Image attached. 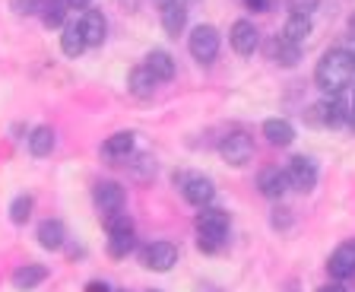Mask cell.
Wrapping results in <instances>:
<instances>
[{
  "label": "cell",
  "instance_id": "e0dca14e",
  "mask_svg": "<svg viewBox=\"0 0 355 292\" xmlns=\"http://www.w3.org/2000/svg\"><path fill=\"white\" fill-rule=\"evenodd\" d=\"M44 280H48V267H42V264H26V267H19L13 273L16 289H35V286H42Z\"/></svg>",
  "mask_w": 355,
  "mask_h": 292
},
{
  "label": "cell",
  "instance_id": "9c48e42d",
  "mask_svg": "<svg viewBox=\"0 0 355 292\" xmlns=\"http://www.w3.org/2000/svg\"><path fill=\"white\" fill-rule=\"evenodd\" d=\"M143 264H146L149 270L165 273V270H171L178 264V248L171 245V241H155V245H149L146 251H143Z\"/></svg>",
  "mask_w": 355,
  "mask_h": 292
},
{
  "label": "cell",
  "instance_id": "5b68a950",
  "mask_svg": "<svg viewBox=\"0 0 355 292\" xmlns=\"http://www.w3.org/2000/svg\"><path fill=\"white\" fill-rule=\"evenodd\" d=\"M286 178H288V187H295V191H314V184H318V165H314V159L295 156L286 169Z\"/></svg>",
  "mask_w": 355,
  "mask_h": 292
},
{
  "label": "cell",
  "instance_id": "ba28073f",
  "mask_svg": "<svg viewBox=\"0 0 355 292\" xmlns=\"http://www.w3.org/2000/svg\"><path fill=\"white\" fill-rule=\"evenodd\" d=\"M327 270H330L333 280L355 277V241H343V245L330 255V261H327Z\"/></svg>",
  "mask_w": 355,
  "mask_h": 292
},
{
  "label": "cell",
  "instance_id": "52a82bcc",
  "mask_svg": "<svg viewBox=\"0 0 355 292\" xmlns=\"http://www.w3.org/2000/svg\"><path fill=\"white\" fill-rule=\"evenodd\" d=\"M229 42H232V48H235L238 54H254L257 51V45H260V32H257V26L251 23V19H238L235 26H232V32H229Z\"/></svg>",
  "mask_w": 355,
  "mask_h": 292
},
{
  "label": "cell",
  "instance_id": "e575fe53",
  "mask_svg": "<svg viewBox=\"0 0 355 292\" xmlns=\"http://www.w3.org/2000/svg\"><path fill=\"white\" fill-rule=\"evenodd\" d=\"M248 10H270V0H244Z\"/></svg>",
  "mask_w": 355,
  "mask_h": 292
},
{
  "label": "cell",
  "instance_id": "1f68e13d",
  "mask_svg": "<svg viewBox=\"0 0 355 292\" xmlns=\"http://www.w3.org/2000/svg\"><path fill=\"white\" fill-rule=\"evenodd\" d=\"M13 10L19 16H35L42 13V0H13Z\"/></svg>",
  "mask_w": 355,
  "mask_h": 292
},
{
  "label": "cell",
  "instance_id": "4316f807",
  "mask_svg": "<svg viewBox=\"0 0 355 292\" xmlns=\"http://www.w3.org/2000/svg\"><path fill=\"white\" fill-rule=\"evenodd\" d=\"M32 207H35V200H32L29 194H19L13 203H10V219H13L16 225H22L32 216Z\"/></svg>",
  "mask_w": 355,
  "mask_h": 292
},
{
  "label": "cell",
  "instance_id": "ab89813d",
  "mask_svg": "<svg viewBox=\"0 0 355 292\" xmlns=\"http://www.w3.org/2000/svg\"><path fill=\"white\" fill-rule=\"evenodd\" d=\"M146 292H159V289H146Z\"/></svg>",
  "mask_w": 355,
  "mask_h": 292
},
{
  "label": "cell",
  "instance_id": "f1b7e54d",
  "mask_svg": "<svg viewBox=\"0 0 355 292\" xmlns=\"http://www.w3.org/2000/svg\"><path fill=\"white\" fill-rule=\"evenodd\" d=\"M304 121L314 124V128H327V102H318V105H311L304 112Z\"/></svg>",
  "mask_w": 355,
  "mask_h": 292
},
{
  "label": "cell",
  "instance_id": "8992f818",
  "mask_svg": "<svg viewBox=\"0 0 355 292\" xmlns=\"http://www.w3.org/2000/svg\"><path fill=\"white\" fill-rule=\"evenodd\" d=\"M181 191H184V200L193 203V207H209L216 197V184L209 178H203V175H187L184 184H181Z\"/></svg>",
  "mask_w": 355,
  "mask_h": 292
},
{
  "label": "cell",
  "instance_id": "5bb4252c",
  "mask_svg": "<svg viewBox=\"0 0 355 292\" xmlns=\"http://www.w3.org/2000/svg\"><path fill=\"white\" fill-rule=\"evenodd\" d=\"M80 29H83V38H86V45H102L105 42V32H108V23H105V16L98 10H86L80 19Z\"/></svg>",
  "mask_w": 355,
  "mask_h": 292
},
{
  "label": "cell",
  "instance_id": "83f0119b",
  "mask_svg": "<svg viewBox=\"0 0 355 292\" xmlns=\"http://www.w3.org/2000/svg\"><path fill=\"white\" fill-rule=\"evenodd\" d=\"M105 229H108V235L111 232H133V223H130V216L121 210V213H108V216H105Z\"/></svg>",
  "mask_w": 355,
  "mask_h": 292
},
{
  "label": "cell",
  "instance_id": "b9f144b4",
  "mask_svg": "<svg viewBox=\"0 0 355 292\" xmlns=\"http://www.w3.org/2000/svg\"><path fill=\"white\" fill-rule=\"evenodd\" d=\"M118 292H127V289H118Z\"/></svg>",
  "mask_w": 355,
  "mask_h": 292
},
{
  "label": "cell",
  "instance_id": "d6a6232c",
  "mask_svg": "<svg viewBox=\"0 0 355 292\" xmlns=\"http://www.w3.org/2000/svg\"><path fill=\"white\" fill-rule=\"evenodd\" d=\"M288 225H292L288 210H273V229H288Z\"/></svg>",
  "mask_w": 355,
  "mask_h": 292
},
{
  "label": "cell",
  "instance_id": "f35d334b",
  "mask_svg": "<svg viewBox=\"0 0 355 292\" xmlns=\"http://www.w3.org/2000/svg\"><path fill=\"white\" fill-rule=\"evenodd\" d=\"M352 112H355V96H352Z\"/></svg>",
  "mask_w": 355,
  "mask_h": 292
},
{
  "label": "cell",
  "instance_id": "484cf974",
  "mask_svg": "<svg viewBox=\"0 0 355 292\" xmlns=\"http://www.w3.org/2000/svg\"><path fill=\"white\" fill-rule=\"evenodd\" d=\"M349 121V108L343 98L333 96L330 102H327V128H340V124H346Z\"/></svg>",
  "mask_w": 355,
  "mask_h": 292
},
{
  "label": "cell",
  "instance_id": "d6986e66",
  "mask_svg": "<svg viewBox=\"0 0 355 292\" xmlns=\"http://www.w3.org/2000/svg\"><path fill=\"white\" fill-rule=\"evenodd\" d=\"M86 48H89V45H86V38H83L80 23L64 26V35H60V51H64L67 58H80Z\"/></svg>",
  "mask_w": 355,
  "mask_h": 292
},
{
  "label": "cell",
  "instance_id": "60d3db41",
  "mask_svg": "<svg viewBox=\"0 0 355 292\" xmlns=\"http://www.w3.org/2000/svg\"><path fill=\"white\" fill-rule=\"evenodd\" d=\"M209 292H219V289H209Z\"/></svg>",
  "mask_w": 355,
  "mask_h": 292
},
{
  "label": "cell",
  "instance_id": "603a6c76",
  "mask_svg": "<svg viewBox=\"0 0 355 292\" xmlns=\"http://www.w3.org/2000/svg\"><path fill=\"white\" fill-rule=\"evenodd\" d=\"M67 19V0H44L42 3V23L48 29H60Z\"/></svg>",
  "mask_w": 355,
  "mask_h": 292
},
{
  "label": "cell",
  "instance_id": "277c9868",
  "mask_svg": "<svg viewBox=\"0 0 355 292\" xmlns=\"http://www.w3.org/2000/svg\"><path fill=\"white\" fill-rule=\"evenodd\" d=\"M219 153L229 165H248L254 156V140L244 134V130H232V134L222 137Z\"/></svg>",
  "mask_w": 355,
  "mask_h": 292
},
{
  "label": "cell",
  "instance_id": "4fadbf2b",
  "mask_svg": "<svg viewBox=\"0 0 355 292\" xmlns=\"http://www.w3.org/2000/svg\"><path fill=\"white\" fill-rule=\"evenodd\" d=\"M270 60H276L282 67H295L298 60H302V45L288 42L286 35H276L273 42H270Z\"/></svg>",
  "mask_w": 355,
  "mask_h": 292
},
{
  "label": "cell",
  "instance_id": "74e56055",
  "mask_svg": "<svg viewBox=\"0 0 355 292\" xmlns=\"http://www.w3.org/2000/svg\"><path fill=\"white\" fill-rule=\"evenodd\" d=\"M318 292H346V289H343L340 283H330V286H324V289H318Z\"/></svg>",
  "mask_w": 355,
  "mask_h": 292
},
{
  "label": "cell",
  "instance_id": "d590c367",
  "mask_svg": "<svg viewBox=\"0 0 355 292\" xmlns=\"http://www.w3.org/2000/svg\"><path fill=\"white\" fill-rule=\"evenodd\" d=\"M67 7H73V10H89V0H67Z\"/></svg>",
  "mask_w": 355,
  "mask_h": 292
},
{
  "label": "cell",
  "instance_id": "3957f363",
  "mask_svg": "<svg viewBox=\"0 0 355 292\" xmlns=\"http://www.w3.org/2000/svg\"><path fill=\"white\" fill-rule=\"evenodd\" d=\"M187 48H191L193 60H200V64H213L216 54H219V32H216L213 26H197V29L191 32Z\"/></svg>",
  "mask_w": 355,
  "mask_h": 292
},
{
  "label": "cell",
  "instance_id": "8d00e7d4",
  "mask_svg": "<svg viewBox=\"0 0 355 292\" xmlns=\"http://www.w3.org/2000/svg\"><path fill=\"white\" fill-rule=\"evenodd\" d=\"M153 3H155V7H159V10H168V7H175L178 0H153Z\"/></svg>",
  "mask_w": 355,
  "mask_h": 292
},
{
  "label": "cell",
  "instance_id": "44dd1931",
  "mask_svg": "<svg viewBox=\"0 0 355 292\" xmlns=\"http://www.w3.org/2000/svg\"><path fill=\"white\" fill-rule=\"evenodd\" d=\"M311 32H314V26H311V16H288L286 26H282V35H286L288 42H295V45L308 42Z\"/></svg>",
  "mask_w": 355,
  "mask_h": 292
},
{
  "label": "cell",
  "instance_id": "7c38bea8",
  "mask_svg": "<svg viewBox=\"0 0 355 292\" xmlns=\"http://www.w3.org/2000/svg\"><path fill=\"white\" fill-rule=\"evenodd\" d=\"M155 76H153V70L146 67V64H140V67H133L130 74H127V89H130V96H137V98H153V92H155Z\"/></svg>",
  "mask_w": 355,
  "mask_h": 292
},
{
  "label": "cell",
  "instance_id": "836d02e7",
  "mask_svg": "<svg viewBox=\"0 0 355 292\" xmlns=\"http://www.w3.org/2000/svg\"><path fill=\"white\" fill-rule=\"evenodd\" d=\"M86 292H111V286L105 280H92V283H86Z\"/></svg>",
  "mask_w": 355,
  "mask_h": 292
},
{
  "label": "cell",
  "instance_id": "7402d4cb",
  "mask_svg": "<svg viewBox=\"0 0 355 292\" xmlns=\"http://www.w3.org/2000/svg\"><path fill=\"white\" fill-rule=\"evenodd\" d=\"M26 143H29L32 156H48V153L54 150V130L42 124V128H35L29 137H26Z\"/></svg>",
  "mask_w": 355,
  "mask_h": 292
},
{
  "label": "cell",
  "instance_id": "ac0fdd59",
  "mask_svg": "<svg viewBox=\"0 0 355 292\" xmlns=\"http://www.w3.org/2000/svg\"><path fill=\"white\" fill-rule=\"evenodd\" d=\"M146 67L153 70L155 80L165 83V80H171V76H175V58H171L168 51H159V48H155V51L146 54Z\"/></svg>",
  "mask_w": 355,
  "mask_h": 292
},
{
  "label": "cell",
  "instance_id": "30bf717a",
  "mask_svg": "<svg viewBox=\"0 0 355 292\" xmlns=\"http://www.w3.org/2000/svg\"><path fill=\"white\" fill-rule=\"evenodd\" d=\"M96 207L108 216V213L124 210V187L118 181H98L96 184Z\"/></svg>",
  "mask_w": 355,
  "mask_h": 292
},
{
  "label": "cell",
  "instance_id": "2e32d148",
  "mask_svg": "<svg viewBox=\"0 0 355 292\" xmlns=\"http://www.w3.org/2000/svg\"><path fill=\"white\" fill-rule=\"evenodd\" d=\"M263 137L273 146H288V143L295 140V128L286 118H270V121H263Z\"/></svg>",
  "mask_w": 355,
  "mask_h": 292
},
{
  "label": "cell",
  "instance_id": "8fae6325",
  "mask_svg": "<svg viewBox=\"0 0 355 292\" xmlns=\"http://www.w3.org/2000/svg\"><path fill=\"white\" fill-rule=\"evenodd\" d=\"M257 187H260V194H263V197H270V200H279V197L288 191L286 169H276V165L263 169V172H260V178H257Z\"/></svg>",
  "mask_w": 355,
  "mask_h": 292
},
{
  "label": "cell",
  "instance_id": "9a60e30c",
  "mask_svg": "<svg viewBox=\"0 0 355 292\" xmlns=\"http://www.w3.org/2000/svg\"><path fill=\"white\" fill-rule=\"evenodd\" d=\"M67 241V229L60 219H44L42 225H38V245L48 248V251H58V248H64Z\"/></svg>",
  "mask_w": 355,
  "mask_h": 292
},
{
  "label": "cell",
  "instance_id": "4dcf8cb0",
  "mask_svg": "<svg viewBox=\"0 0 355 292\" xmlns=\"http://www.w3.org/2000/svg\"><path fill=\"white\" fill-rule=\"evenodd\" d=\"M133 175H137V178H149V175H155V159L153 156H137V162H133Z\"/></svg>",
  "mask_w": 355,
  "mask_h": 292
},
{
  "label": "cell",
  "instance_id": "ffe728a7",
  "mask_svg": "<svg viewBox=\"0 0 355 292\" xmlns=\"http://www.w3.org/2000/svg\"><path fill=\"white\" fill-rule=\"evenodd\" d=\"M102 153L108 159H127L133 153V134H130V130H121V134L108 137V140H105V146H102Z\"/></svg>",
  "mask_w": 355,
  "mask_h": 292
},
{
  "label": "cell",
  "instance_id": "f546056e",
  "mask_svg": "<svg viewBox=\"0 0 355 292\" xmlns=\"http://www.w3.org/2000/svg\"><path fill=\"white\" fill-rule=\"evenodd\" d=\"M318 7H320V0H288V10H292V16H311Z\"/></svg>",
  "mask_w": 355,
  "mask_h": 292
},
{
  "label": "cell",
  "instance_id": "6da1fadb",
  "mask_svg": "<svg viewBox=\"0 0 355 292\" xmlns=\"http://www.w3.org/2000/svg\"><path fill=\"white\" fill-rule=\"evenodd\" d=\"M352 74H355L352 54L343 51V48H333V51H327L324 58L318 60V70H314V83H318V89L330 92V96H340V92L349 86Z\"/></svg>",
  "mask_w": 355,
  "mask_h": 292
},
{
  "label": "cell",
  "instance_id": "d4e9b609",
  "mask_svg": "<svg viewBox=\"0 0 355 292\" xmlns=\"http://www.w3.org/2000/svg\"><path fill=\"white\" fill-rule=\"evenodd\" d=\"M133 251V232H111L108 235V255L111 257H127Z\"/></svg>",
  "mask_w": 355,
  "mask_h": 292
},
{
  "label": "cell",
  "instance_id": "7bdbcfd3",
  "mask_svg": "<svg viewBox=\"0 0 355 292\" xmlns=\"http://www.w3.org/2000/svg\"><path fill=\"white\" fill-rule=\"evenodd\" d=\"M352 60H355V54H352Z\"/></svg>",
  "mask_w": 355,
  "mask_h": 292
},
{
  "label": "cell",
  "instance_id": "cb8c5ba5",
  "mask_svg": "<svg viewBox=\"0 0 355 292\" xmlns=\"http://www.w3.org/2000/svg\"><path fill=\"white\" fill-rule=\"evenodd\" d=\"M187 26V10L181 7V3H175V7L162 10V29L168 32V35H181V29Z\"/></svg>",
  "mask_w": 355,
  "mask_h": 292
},
{
  "label": "cell",
  "instance_id": "7a4b0ae2",
  "mask_svg": "<svg viewBox=\"0 0 355 292\" xmlns=\"http://www.w3.org/2000/svg\"><path fill=\"white\" fill-rule=\"evenodd\" d=\"M197 245L200 251H219L222 241H225V235H229V213L219 210V207H203L197 216Z\"/></svg>",
  "mask_w": 355,
  "mask_h": 292
}]
</instances>
